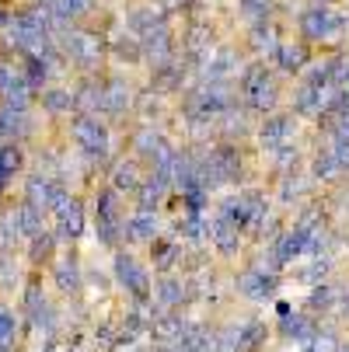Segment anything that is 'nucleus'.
I'll return each mask as SVG.
<instances>
[{"label": "nucleus", "instance_id": "nucleus-49", "mask_svg": "<svg viewBox=\"0 0 349 352\" xmlns=\"http://www.w3.org/2000/svg\"><path fill=\"white\" fill-rule=\"evenodd\" d=\"M154 4H158L161 11H168V14H171V11H178V8H182V0H154Z\"/></svg>", "mask_w": 349, "mask_h": 352}, {"label": "nucleus", "instance_id": "nucleus-35", "mask_svg": "<svg viewBox=\"0 0 349 352\" xmlns=\"http://www.w3.org/2000/svg\"><path fill=\"white\" fill-rule=\"evenodd\" d=\"M311 188H315V178H311V175H293V171H286L283 188H279V199H283V203H297V199H304Z\"/></svg>", "mask_w": 349, "mask_h": 352}, {"label": "nucleus", "instance_id": "nucleus-8", "mask_svg": "<svg viewBox=\"0 0 349 352\" xmlns=\"http://www.w3.org/2000/svg\"><path fill=\"white\" fill-rule=\"evenodd\" d=\"M49 213H53V220H56V230H53L56 241L74 244L77 237H84V203H81V195H74V192H67L60 185V192L53 199V206H49Z\"/></svg>", "mask_w": 349, "mask_h": 352}, {"label": "nucleus", "instance_id": "nucleus-21", "mask_svg": "<svg viewBox=\"0 0 349 352\" xmlns=\"http://www.w3.org/2000/svg\"><path fill=\"white\" fill-rule=\"evenodd\" d=\"M168 188H171V185H168V178H165V175H158V171L143 175L140 188L133 192V195H136V210H154V213H158V206L165 203Z\"/></svg>", "mask_w": 349, "mask_h": 352}, {"label": "nucleus", "instance_id": "nucleus-13", "mask_svg": "<svg viewBox=\"0 0 349 352\" xmlns=\"http://www.w3.org/2000/svg\"><path fill=\"white\" fill-rule=\"evenodd\" d=\"M237 293L244 300H255V304H262V300H269L276 293V272H266V269H244L237 276Z\"/></svg>", "mask_w": 349, "mask_h": 352}, {"label": "nucleus", "instance_id": "nucleus-47", "mask_svg": "<svg viewBox=\"0 0 349 352\" xmlns=\"http://www.w3.org/2000/svg\"><path fill=\"white\" fill-rule=\"evenodd\" d=\"M328 150H332V157L339 161V168H342V171H349V140H332V146H328Z\"/></svg>", "mask_w": 349, "mask_h": 352}, {"label": "nucleus", "instance_id": "nucleus-19", "mask_svg": "<svg viewBox=\"0 0 349 352\" xmlns=\"http://www.w3.org/2000/svg\"><path fill=\"white\" fill-rule=\"evenodd\" d=\"M53 279H56V289H60L63 296H77V293L84 289V279H81V258L74 255V251L53 262Z\"/></svg>", "mask_w": 349, "mask_h": 352}, {"label": "nucleus", "instance_id": "nucleus-45", "mask_svg": "<svg viewBox=\"0 0 349 352\" xmlns=\"http://www.w3.org/2000/svg\"><path fill=\"white\" fill-rule=\"evenodd\" d=\"M18 286V262L14 255H0V293H11Z\"/></svg>", "mask_w": 349, "mask_h": 352}, {"label": "nucleus", "instance_id": "nucleus-29", "mask_svg": "<svg viewBox=\"0 0 349 352\" xmlns=\"http://www.w3.org/2000/svg\"><path fill=\"white\" fill-rule=\"evenodd\" d=\"M279 328H283V335H286V338H293V342H304V345H308V342L315 338V331H318V328L311 324V318L290 314V311H286V314H279Z\"/></svg>", "mask_w": 349, "mask_h": 352}, {"label": "nucleus", "instance_id": "nucleus-31", "mask_svg": "<svg viewBox=\"0 0 349 352\" xmlns=\"http://www.w3.org/2000/svg\"><path fill=\"white\" fill-rule=\"evenodd\" d=\"M273 8H276L273 0H237V11H241V18H244L248 28L273 21Z\"/></svg>", "mask_w": 349, "mask_h": 352}, {"label": "nucleus", "instance_id": "nucleus-10", "mask_svg": "<svg viewBox=\"0 0 349 352\" xmlns=\"http://www.w3.org/2000/svg\"><path fill=\"white\" fill-rule=\"evenodd\" d=\"M112 272H116L119 286H123L133 300H147V296H151V276H147V269L129 255V251H116Z\"/></svg>", "mask_w": 349, "mask_h": 352}, {"label": "nucleus", "instance_id": "nucleus-11", "mask_svg": "<svg viewBox=\"0 0 349 352\" xmlns=\"http://www.w3.org/2000/svg\"><path fill=\"white\" fill-rule=\"evenodd\" d=\"M136 105V87L123 77V74H112V77H102V112L105 116H126L133 112Z\"/></svg>", "mask_w": 349, "mask_h": 352}, {"label": "nucleus", "instance_id": "nucleus-30", "mask_svg": "<svg viewBox=\"0 0 349 352\" xmlns=\"http://www.w3.org/2000/svg\"><path fill=\"white\" fill-rule=\"evenodd\" d=\"M346 171L339 168V161L332 157V150H318L315 154V161H311V178L315 182H325V185H332V182H339Z\"/></svg>", "mask_w": 349, "mask_h": 352}, {"label": "nucleus", "instance_id": "nucleus-48", "mask_svg": "<svg viewBox=\"0 0 349 352\" xmlns=\"http://www.w3.org/2000/svg\"><path fill=\"white\" fill-rule=\"evenodd\" d=\"M328 269H332V262H328L325 255H318V258H315V265L304 272V279H308V283H318V279H325V272H328Z\"/></svg>", "mask_w": 349, "mask_h": 352}, {"label": "nucleus", "instance_id": "nucleus-23", "mask_svg": "<svg viewBox=\"0 0 349 352\" xmlns=\"http://www.w3.org/2000/svg\"><path fill=\"white\" fill-rule=\"evenodd\" d=\"M123 237H129V241H154L158 237V213L154 210H133L123 220Z\"/></svg>", "mask_w": 349, "mask_h": 352}, {"label": "nucleus", "instance_id": "nucleus-17", "mask_svg": "<svg viewBox=\"0 0 349 352\" xmlns=\"http://www.w3.org/2000/svg\"><path fill=\"white\" fill-rule=\"evenodd\" d=\"M140 182H143V168H140L136 157H116L112 161V168H109V188H116L119 195L123 192L133 195L140 188Z\"/></svg>", "mask_w": 349, "mask_h": 352}, {"label": "nucleus", "instance_id": "nucleus-54", "mask_svg": "<svg viewBox=\"0 0 349 352\" xmlns=\"http://www.w3.org/2000/svg\"><path fill=\"white\" fill-rule=\"evenodd\" d=\"M185 4H192V0H182V8H185Z\"/></svg>", "mask_w": 349, "mask_h": 352}, {"label": "nucleus", "instance_id": "nucleus-34", "mask_svg": "<svg viewBox=\"0 0 349 352\" xmlns=\"http://www.w3.org/2000/svg\"><path fill=\"white\" fill-rule=\"evenodd\" d=\"M18 241H21L18 217H14V210H4L0 213V255H14Z\"/></svg>", "mask_w": 349, "mask_h": 352}, {"label": "nucleus", "instance_id": "nucleus-12", "mask_svg": "<svg viewBox=\"0 0 349 352\" xmlns=\"http://www.w3.org/2000/svg\"><path fill=\"white\" fill-rule=\"evenodd\" d=\"M60 192V182L53 175H45V171H32L25 178V188H21V203H28L32 210H39L42 217L49 213V206H53V199Z\"/></svg>", "mask_w": 349, "mask_h": 352}, {"label": "nucleus", "instance_id": "nucleus-15", "mask_svg": "<svg viewBox=\"0 0 349 352\" xmlns=\"http://www.w3.org/2000/svg\"><path fill=\"white\" fill-rule=\"evenodd\" d=\"M273 60H276V67H279L283 74H301V70L311 63V45H308L304 38H283Z\"/></svg>", "mask_w": 349, "mask_h": 352}, {"label": "nucleus", "instance_id": "nucleus-14", "mask_svg": "<svg viewBox=\"0 0 349 352\" xmlns=\"http://www.w3.org/2000/svg\"><path fill=\"white\" fill-rule=\"evenodd\" d=\"M70 91H74V116H98L102 112V77L84 74Z\"/></svg>", "mask_w": 349, "mask_h": 352}, {"label": "nucleus", "instance_id": "nucleus-16", "mask_svg": "<svg viewBox=\"0 0 349 352\" xmlns=\"http://www.w3.org/2000/svg\"><path fill=\"white\" fill-rule=\"evenodd\" d=\"M297 136V122H293V116H266V122L259 126V140H262V146L266 150H276V146H286L290 140Z\"/></svg>", "mask_w": 349, "mask_h": 352}, {"label": "nucleus", "instance_id": "nucleus-18", "mask_svg": "<svg viewBox=\"0 0 349 352\" xmlns=\"http://www.w3.org/2000/svg\"><path fill=\"white\" fill-rule=\"evenodd\" d=\"M35 102L45 109V116H53V119L74 116V91L63 87V84H45V87L35 94Z\"/></svg>", "mask_w": 349, "mask_h": 352}, {"label": "nucleus", "instance_id": "nucleus-26", "mask_svg": "<svg viewBox=\"0 0 349 352\" xmlns=\"http://www.w3.org/2000/svg\"><path fill=\"white\" fill-rule=\"evenodd\" d=\"M308 248V234L304 230H297V227H290V230H283V234H276V244H273V262L276 265H286V262H293L301 251Z\"/></svg>", "mask_w": 349, "mask_h": 352}, {"label": "nucleus", "instance_id": "nucleus-7", "mask_svg": "<svg viewBox=\"0 0 349 352\" xmlns=\"http://www.w3.org/2000/svg\"><path fill=\"white\" fill-rule=\"evenodd\" d=\"M123 206H119V192L116 188H98L94 195V237L105 248H119L123 241Z\"/></svg>", "mask_w": 349, "mask_h": 352}, {"label": "nucleus", "instance_id": "nucleus-46", "mask_svg": "<svg viewBox=\"0 0 349 352\" xmlns=\"http://www.w3.org/2000/svg\"><path fill=\"white\" fill-rule=\"evenodd\" d=\"M335 300H339V289H335V286H328V283H318V286H315V293H311V307H315V311H318V307L325 311V307H332V304H335Z\"/></svg>", "mask_w": 349, "mask_h": 352}, {"label": "nucleus", "instance_id": "nucleus-4", "mask_svg": "<svg viewBox=\"0 0 349 352\" xmlns=\"http://www.w3.org/2000/svg\"><path fill=\"white\" fill-rule=\"evenodd\" d=\"M199 178L207 188L237 185L241 182V150L234 143H217L207 154H199Z\"/></svg>", "mask_w": 349, "mask_h": 352}, {"label": "nucleus", "instance_id": "nucleus-25", "mask_svg": "<svg viewBox=\"0 0 349 352\" xmlns=\"http://www.w3.org/2000/svg\"><path fill=\"white\" fill-rule=\"evenodd\" d=\"M168 11H161L154 0L151 4H133L129 8V14H126V25H129V32L133 35H140V32H147V28H158V25H168Z\"/></svg>", "mask_w": 349, "mask_h": 352}, {"label": "nucleus", "instance_id": "nucleus-52", "mask_svg": "<svg viewBox=\"0 0 349 352\" xmlns=\"http://www.w3.org/2000/svg\"><path fill=\"white\" fill-rule=\"evenodd\" d=\"M311 4H325V8H332V4H335V0H311Z\"/></svg>", "mask_w": 349, "mask_h": 352}, {"label": "nucleus", "instance_id": "nucleus-37", "mask_svg": "<svg viewBox=\"0 0 349 352\" xmlns=\"http://www.w3.org/2000/svg\"><path fill=\"white\" fill-rule=\"evenodd\" d=\"M18 342V314L0 300V352H11Z\"/></svg>", "mask_w": 349, "mask_h": 352}, {"label": "nucleus", "instance_id": "nucleus-6", "mask_svg": "<svg viewBox=\"0 0 349 352\" xmlns=\"http://www.w3.org/2000/svg\"><path fill=\"white\" fill-rule=\"evenodd\" d=\"M133 157L143 164H151V171H158V175H165L168 178V164H171V157H175V146L165 140V133L161 129H154L151 122H143V126H136L133 129ZM171 185V182H168Z\"/></svg>", "mask_w": 349, "mask_h": 352}, {"label": "nucleus", "instance_id": "nucleus-39", "mask_svg": "<svg viewBox=\"0 0 349 352\" xmlns=\"http://www.w3.org/2000/svg\"><path fill=\"white\" fill-rule=\"evenodd\" d=\"M154 300H158V304L165 307V311H171V307H178L182 304V300H185V286L178 283V279H161V286L154 289Z\"/></svg>", "mask_w": 349, "mask_h": 352}, {"label": "nucleus", "instance_id": "nucleus-9", "mask_svg": "<svg viewBox=\"0 0 349 352\" xmlns=\"http://www.w3.org/2000/svg\"><path fill=\"white\" fill-rule=\"evenodd\" d=\"M140 38V56L143 63L151 67L154 74H161L168 63H175V38H171V25H158V28H147L136 35Z\"/></svg>", "mask_w": 349, "mask_h": 352}, {"label": "nucleus", "instance_id": "nucleus-32", "mask_svg": "<svg viewBox=\"0 0 349 352\" xmlns=\"http://www.w3.org/2000/svg\"><path fill=\"white\" fill-rule=\"evenodd\" d=\"M109 56L123 60V63H143L140 56V38L129 32V35H119V38H109Z\"/></svg>", "mask_w": 349, "mask_h": 352}, {"label": "nucleus", "instance_id": "nucleus-5", "mask_svg": "<svg viewBox=\"0 0 349 352\" xmlns=\"http://www.w3.org/2000/svg\"><path fill=\"white\" fill-rule=\"evenodd\" d=\"M70 140L81 154L94 164L112 161V133L105 122H98V116H74L70 119Z\"/></svg>", "mask_w": 349, "mask_h": 352}, {"label": "nucleus", "instance_id": "nucleus-28", "mask_svg": "<svg viewBox=\"0 0 349 352\" xmlns=\"http://www.w3.org/2000/svg\"><path fill=\"white\" fill-rule=\"evenodd\" d=\"M182 49H185L189 60H199L207 49H213V28H210V25H189Z\"/></svg>", "mask_w": 349, "mask_h": 352}, {"label": "nucleus", "instance_id": "nucleus-3", "mask_svg": "<svg viewBox=\"0 0 349 352\" xmlns=\"http://www.w3.org/2000/svg\"><path fill=\"white\" fill-rule=\"evenodd\" d=\"M241 98H244V109L248 112H255V116H273L279 109V80L276 74L255 60V63H248L241 70Z\"/></svg>", "mask_w": 349, "mask_h": 352}, {"label": "nucleus", "instance_id": "nucleus-2", "mask_svg": "<svg viewBox=\"0 0 349 352\" xmlns=\"http://www.w3.org/2000/svg\"><path fill=\"white\" fill-rule=\"evenodd\" d=\"M297 28H301V38H304L308 45L342 49L349 21H346L342 11H335V4H332V8H325V4H311L301 18H297Z\"/></svg>", "mask_w": 349, "mask_h": 352}, {"label": "nucleus", "instance_id": "nucleus-36", "mask_svg": "<svg viewBox=\"0 0 349 352\" xmlns=\"http://www.w3.org/2000/svg\"><path fill=\"white\" fill-rule=\"evenodd\" d=\"M14 217H18V230H21V241H28V237H35L39 230H45V217L39 213V210H32L28 203H18L14 206Z\"/></svg>", "mask_w": 349, "mask_h": 352}, {"label": "nucleus", "instance_id": "nucleus-51", "mask_svg": "<svg viewBox=\"0 0 349 352\" xmlns=\"http://www.w3.org/2000/svg\"><path fill=\"white\" fill-rule=\"evenodd\" d=\"M8 18H11V11H0V25H8Z\"/></svg>", "mask_w": 349, "mask_h": 352}, {"label": "nucleus", "instance_id": "nucleus-20", "mask_svg": "<svg viewBox=\"0 0 349 352\" xmlns=\"http://www.w3.org/2000/svg\"><path fill=\"white\" fill-rule=\"evenodd\" d=\"M207 234H210V241L217 244V251L220 255H227V258H234L237 255V248H241V227L237 223H231L227 217H213V223L207 227Z\"/></svg>", "mask_w": 349, "mask_h": 352}, {"label": "nucleus", "instance_id": "nucleus-41", "mask_svg": "<svg viewBox=\"0 0 349 352\" xmlns=\"http://www.w3.org/2000/svg\"><path fill=\"white\" fill-rule=\"evenodd\" d=\"M266 338H269V328H266L262 321H248V324L241 328V349H244V352L262 349V345H266Z\"/></svg>", "mask_w": 349, "mask_h": 352}, {"label": "nucleus", "instance_id": "nucleus-24", "mask_svg": "<svg viewBox=\"0 0 349 352\" xmlns=\"http://www.w3.org/2000/svg\"><path fill=\"white\" fill-rule=\"evenodd\" d=\"M279 28L273 25V21H266V25H252L248 28V49H252L255 56H266V60H273L276 56V49H279Z\"/></svg>", "mask_w": 349, "mask_h": 352}, {"label": "nucleus", "instance_id": "nucleus-53", "mask_svg": "<svg viewBox=\"0 0 349 352\" xmlns=\"http://www.w3.org/2000/svg\"><path fill=\"white\" fill-rule=\"evenodd\" d=\"M342 94H346V98H349V77H346V84H342Z\"/></svg>", "mask_w": 349, "mask_h": 352}, {"label": "nucleus", "instance_id": "nucleus-38", "mask_svg": "<svg viewBox=\"0 0 349 352\" xmlns=\"http://www.w3.org/2000/svg\"><path fill=\"white\" fill-rule=\"evenodd\" d=\"M151 331H154L158 342H182L185 321H182L178 314H165V318H158V321L151 324Z\"/></svg>", "mask_w": 349, "mask_h": 352}, {"label": "nucleus", "instance_id": "nucleus-27", "mask_svg": "<svg viewBox=\"0 0 349 352\" xmlns=\"http://www.w3.org/2000/svg\"><path fill=\"white\" fill-rule=\"evenodd\" d=\"M56 234L53 230H39L35 237H28V265L42 269L45 262H53V251H56Z\"/></svg>", "mask_w": 349, "mask_h": 352}, {"label": "nucleus", "instance_id": "nucleus-43", "mask_svg": "<svg viewBox=\"0 0 349 352\" xmlns=\"http://www.w3.org/2000/svg\"><path fill=\"white\" fill-rule=\"evenodd\" d=\"M325 63H328V84L342 87L346 77H349V53L346 49H335L332 56H325Z\"/></svg>", "mask_w": 349, "mask_h": 352}, {"label": "nucleus", "instance_id": "nucleus-44", "mask_svg": "<svg viewBox=\"0 0 349 352\" xmlns=\"http://www.w3.org/2000/svg\"><path fill=\"white\" fill-rule=\"evenodd\" d=\"M207 338H210V331L203 324H185V331H182V352H207Z\"/></svg>", "mask_w": 349, "mask_h": 352}, {"label": "nucleus", "instance_id": "nucleus-1", "mask_svg": "<svg viewBox=\"0 0 349 352\" xmlns=\"http://www.w3.org/2000/svg\"><path fill=\"white\" fill-rule=\"evenodd\" d=\"M56 45L67 56V63H74L81 74H91V77L102 74V67L109 60V38L94 28H84V25H74L67 35L56 38Z\"/></svg>", "mask_w": 349, "mask_h": 352}, {"label": "nucleus", "instance_id": "nucleus-33", "mask_svg": "<svg viewBox=\"0 0 349 352\" xmlns=\"http://www.w3.org/2000/svg\"><path fill=\"white\" fill-rule=\"evenodd\" d=\"M293 112L318 119V84H304V80L297 84V91H293Z\"/></svg>", "mask_w": 349, "mask_h": 352}, {"label": "nucleus", "instance_id": "nucleus-42", "mask_svg": "<svg viewBox=\"0 0 349 352\" xmlns=\"http://www.w3.org/2000/svg\"><path fill=\"white\" fill-rule=\"evenodd\" d=\"M151 251H154V262H158V269L161 272H168L175 262H178V255H182V248L178 244H171V241H151Z\"/></svg>", "mask_w": 349, "mask_h": 352}, {"label": "nucleus", "instance_id": "nucleus-40", "mask_svg": "<svg viewBox=\"0 0 349 352\" xmlns=\"http://www.w3.org/2000/svg\"><path fill=\"white\" fill-rule=\"evenodd\" d=\"M49 304L45 300V293H42V283H39V276H32L28 283H25V293H21V307H25V314L32 318L35 311H42Z\"/></svg>", "mask_w": 349, "mask_h": 352}, {"label": "nucleus", "instance_id": "nucleus-50", "mask_svg": "<svg viewBox=\"0 0 349 352\" xmlns=\"http://www.w3.org/2000/svg\"><path fill=\"white\" fill-rule=\"evenodd\" d=\"M342 314H346V318H349V293H346V296H342Z\"/></svg>", "mask_w": 349, "mask_h": 352}, {"label": "nucleus", "instance_id": "nucleus-22", "mask_svg": "<svg viewBox=\"0 0 349 352\" xmlns=\"http://www.w3.org/2000/svg\"><path fill=\"white\" fill-rule=\"evenodd\" d=\"M25 171V146L21 143H0V195L8 192V185Z\"/></svg>", "mask_w": 349, "mask_h": 352}]
</instances>
